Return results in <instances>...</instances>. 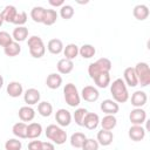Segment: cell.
<instances>
[{
  "instance_id": "cell-1",
  "label": "cell",
  "mask_w": 150,
  "mask_h": 150,
  "mask_svg": "<svg viewBox=\"0 0 150 150\" xmlns=\"http://www.w3.org/2000/svg\"><path fill=\"white\" fill-rule=\"evenodd\" d=\"M110 93L116 103H125L129 100V93L127 84L122 79H116L110 84Z\"/></svg>"
},
{
  "instance_id": "cell-2",
  "label": "cell",
  "mask_w": 150,
  "mask_h": 150,
  "mask_svg": "<svg viewBox=\"0 0 150 150\" xmlns=\"http://www.w3.org/2000/svg\"><path fill=\"white\" fill-rule=\"evenodd\" d=\"M112 68L111 61L107 57H101L98 60H96L95 62L90 63L88 67V74L90 76V79H95L97 75L102 74V73H109Z\"/></svg>"
},
{
  "instance_id": "cell-3",
  "label": "cell",
  "mask_w": 150,
  "mask_h": 150,
  "mask_svg": "<svg viewBox=\"0 0 150 150\" xmlns=\"http://www.w3.org/2000/svg\"><path fill=\"white\" fill-rule=\"evenodd\" d=\"M45 132H46L47 138L57 145H61V144L66 143V141H67V132L61 127H59L56 124H49L46 128Z\"/></svg>"
},
{
  "instance_id": "cell-4",
  "label": "cell",
  "mask_w": 150,
  "mask_h": 150,
  "mask_svg": "<svg viewBox=\"0 0 150 150\" xmlns=\"http://www.w3.org/2000/svg\"><path fill=\"white\" fill-rule=\"evenodd\" d=\"M27 45H28V48H29V54L34 59H40V57H42L45 55L46 46L43 43V40L40 36L32 35L30 38H28Z\"/></svg>"
},
{
  "instance_id": "cell-5",
  "label": "cell",
  "mask_w": 150,
  "mask_h": 150,
  "mask_svg": "<svg viewBox=\"0 0 150 150\" xmlns=\"http://www.w3.org/2000/svg\"><path fill=\"white\" fill-rule=\"evenodd\" d=\"M63 96L64 101L69 107H77L81 102V96L79 94V90L75 84L73 83H67L63 88Z\"/></svg>"
},
{
  "instance_id": "cell-6",
  "label": "cell",
  "mask_w": 150,
  "mask_h": 150,
  "mask_svg": "<svg viewBox=\"0 0 150 150\" xmlns=\"http://www.w3.org/2000/svg\"><path fill=\"white\" fill-rule=\"evenodd\" d=\"M134 70L137 76V81L142 87H146L148 84H150V68L146 62L136 63Z\"/></svg>"
},
{
  "instance_id": "cell-7",
  "label": "cell",
  "mask_w": 150,
  "mask_h": 150,
  "mask_svg": "<svg viewBox=\"0 0 150 150\" xmlns=\"http://www.w3.org/2000/svg\"><path fill=\"white\" fill-rule=\"evenodd\" d=\"M129 120L132 125H142L146 121V112L142 108H134L129 114Z\"/></svg>"
},
{
  "instance_id": "cell-8",
  "label": "cell",
  "mask_w": 150,
  "mask_h": 150,
  "mask_svg": "<svg viewBox=\"0 0 150 150\" xmlns=\"http://www.w3.org/2000/svg\"><path fill=\"white\" fill-rule=\"evenodd\" d=\"M81 97L87 102H95L100 97V93L94 86H86L81 91Z\"/></svg>"
},
{
  "instance_id": "cell-9",
  "label": "cell",
  "mask_w": 150,
  "mask_h": 150,
  "mask_svg": "<svg viewBox=\"0 0 150 150\" xmlns=\"http://www.w3.org/2000/svg\"><path fill=\"white\" fill-rule=\"evenodd\" d=\"M55 120L59 124V127H68L71 122V114L70 111H68L67 109H59L56 112H55Z\"/></svg>"
},
{
  "instance_id": "cell-10",
  "label": "cell",
  "mask_w": 150,
  "mask_h": 150,
  "mask_svg": "<svg viewBox=\"0 0 150 150\" xmlns=\"http://www.w3.org/2000/svg\"><path fill=\"white\" fill-rule=\"evenodd\" d=\"M101 110L103 112H105L107 115H115L120 110V105L118 103H116L114 100H110V98H107V100H103L101 105H100Z\"/></svg>"
},
{
  "instance_id": "cell-11",
  "label": "cell",
  "mask_w": 150,
  "mask_h": 150,
  "mask_svg": "<svg viewBox=\"0 0 150 150\" xmlns=\"http://www.w3.org/2000/svg\"><path fill=\"white\" fill-rule=\"evenodd\" d=\"M40 91L35 88H29L25 91L23 94V100L25 102L28 104V105H33V104H36L40 102Z\"/></svg>"
},
{
  "instance_id": "cell-12",
  "label": "cell",
  "mask_w": 150,
  "mask_h": 150,
  "mask_svg": "<svg viewBox=\"0 0 150 150\" xmlns=\"http://www.w3.org/2000/svg\"><path fill=\"white\" fill-rule=\"evenodd\" d=\"M98 124H100V117H98V115L95 114V112H89L88 111L87 115L84 116L82 127H86L89 130H94V129L97 128Z\"/></svg>"
},
{
  "instance_id": "cell-13",
  "label": "cell",
  "mask_w": 150,
  "mask_h": 150,
  "mask_svg": "<svg viewBox=\"0 0 150 150\" xmlns=\"http://www.w3.org/2000/svg\"><path fill=\"white\" fill-rule=\"evenodd\" d=\"M145 132L146 130L142 125H131L129 128L128 135L134 142H139L145 137Z\"/></svg>"
},
{
  "instance_id": "cell-14",
  "label": "cell",
  "mask_w": 150,
  "mask_h": 150,
  "mask_svg": "<svg viewBox=\"0 0 150 150\" xmlns=\"http://www.w3.org/2000/svg\"><path fill=\"white\" fill-rule=\"evenodd\" d=\"M96 141L98 142L100 145H103V146H108L112 143L114 141V134L109 130H103L101 129L98 132H97V137H96Z\"/></svg>"
},
{
  "instance_id": "cell-15",
  "label": "cell",
  "mask_w": 150,
  "mask_h": 150,
  "mask_svg": "<svg viewBox=\"0 0 150 150\" xmlns=\"http://www.w3.org/2000/svg\"><path fill=\"white\" fill-rule=\"evenodd\" d=\"M148 101V96L146 93L143 90H136L132 95H131V104L135 108H142Z\"/></svg>"
},
{
  "instance_id": "cell-16",
  "label": "cell",
  "mask_w": 150,
  "mask_h": 150,
  "mask_svg": "<svg viewBox=\"0 0 150 150\" xmlns=\"http://www.w3.org/2000/svg\"><path fill=\"white\" fill-rule=\"evenodd\" d=\"M123 77H124V83L129 87H136L138 84V81H137V76L135 74V70H134V67H127L124 69V73H123Z\"/></svg>"
},
{
  "instance_id": "cell-17",
  "label": "cell",
  "mask_w": 150,
  "mask_h": 150,
  "mask_svg": "<svg viewBox=\"0 0 150 150\" xmlns=\"http://www.w3.org/2000/svg\"><path fill=\"white\" fill-rule=\"evenodd\" d=\"M6 91L7 94L11 96V97H19L22 95L23 93V87L20 82L18 81H12L7 84V88H6Z\"/></svg>"
},
{
  "instance_id": "cell-18",
  "label": "cell",
  "mask_w": 150,
  "mask_h": 150,
  "mask_svg": "<svg viewBox=\"0 0 150 150\" xmlns=\"http://www.w3.org/2000/svg\"><path fill=\"white\" fill-rule=\"evenodd\" d=\"M19 118L22 122H30L35 117V110L30 105H23L19 109Z\"/></svg>"
},
{
  "instance_id": "cell-19",
  "label": "cell",
  "mask_w": 150,
  "mask_h": 150,
  "mask_svg": "<svg viewBox=\"0 0 150 150\" xmlns=\"http://www.w3.org/2000/svg\"><path fill=\"white\" fill-rule=\"evenodd\" d=\"M42 134V125L38 122H32L27 124V138L35 139L40 137Z\"/></svg>"
},
{
  "instance_id": "cell-20",
  "label": "cell",
  "mask_w": 150,
  "mask_h": 150,
  "mask_svg": "<svg viewBox=\"0 0 150 150\" xmlns=\"http://www.w3.org/2000/svg\"><path fill=\"white\" fill-rule=\"evenodd\" d=\"M132 14L135 16V19L139 20V21H143L145 19H148L150 12H149V8L146 5H143V4H139V5H136L132 9Z\"/></svg>"
},
{
  "instance_id": "cell-21",
  "label": "cell",
  "mask_w": 150,
  "mask_h": 150,
  "mask_svg": "<svg viewBox=\"0 0 150 150\" xmlns=\"http://www.w3.org/2000/svg\"><path fill=\"white\" fill-rule=\"evenodd\" d=\"M46 84L49 89H57L62 84V76L57 73H52L46 79Z\"/></svg>"
},
{
  "instance_id": "cell-22",
  "label": "cell",
  "mask_w": 150,
  "mask_h": 150,
  "mask_svg": "<svg viewBox=\"0 0 150 150\" xmlns=\"http://www.w3.org/2000/svg\"><path fill=\"white\" fill-rule=\"evenodd\" d=\"M12 38L13 41L15 42H22L28 38V28L25 26H18L14 28L13 33H12Z\"/></svg>"
},
{
  "instance_id": "cell-23",
  "label": "cell",
  "mask_w": 150,
  "mask_h": 150,
  "mask_svg": "<svg viewBox=\"0 0 150 150\" xmlns=\"http://www.w3.org/2000/svg\"><path fill=\"white\" fill-rule=\"evenodd\" d=\"M56 68L59 70L60 74H69L73 69H74V62L71 60H68V59H61L59 60L57 64H56Z\"/></svg>"
},
{
  "instance_id": "cell-24",
  "label": "cell",
  "mask_w": 150,
  "mask_h": 150,
  "mask_svg": "<svg viewBox=\"0 0 150 150\" xmlns=\"http://www.w3.org/2000/svg\"><path fill=\"white\" fill-rule=\"evenodd\" d=\"M16 14H18V9H16V7L13 6V5H7V6L4 8V11L1 12V15H2V18H4V21H6V22H8V23H13L14 18H15Z\"/></svg>"
},
{
  "instance_id": "cell-25",
  "label": "cell",
  "mask_w": 150,
  "mask_h": 150,
  "mask_svg": "<svg viewBox=\"0 0 150 150\" xmlns=\"http://www.w3.org/2000/svg\"><path fill=\"white\" fill-rule=\"evenodd\" d=\"M47 49L49 53L57 55L61 52H63V42L60 39H52L47 43Z\"/></svg>"
},
{
  "instance_id": "cell-26",
  "label": "cell",
  "mask_w": 150,
  "mask_h": 150,
  "mask_svg": "<svg viewBox=\"0 0 150 150\" xmlns=\"http://www.w3.org/2000/svg\"><path fill=\"white\" fill-rule=\"evenodd\" d=\"M12 132L15 137L18 138H27V124L25 122H18L13 125L12 128Z\"/></svg>"
},
{
  "instance_id": "cell-27",
  "label": "cell",
  "mask_w": 150,
  "mask_h": 150,
  "mask_svg": "<svg viewBox=\"0 0 150 150\" xmlns=\"http://www.w3.org/2000/svg\"><path fill=\"white\" fill-rule=\"evenodd\" d=\"M100 123H101V127H102L103 130H109V131H111V130L116 127L117 120H116L115 115H105V116L100 121Z\"/></svg>"
},
{
  "instance_id": "cell-28",
  "label": "cell",
  "mask_w": 150,
  "mask_h": 150,
  "mask_svg": "<svg viewBox=\"0 0 150 150\" xmlns=\"http://www.w3.org/2000/svg\"><path fill=\"white\" fill-rule=\"evenodd\" d=\"M86 139H87V137L83 132H80V131L74 132L70 136V145L73 148H76V149H81Z\"/></svg>"
},
{
  "instance_id": "cell-29",
  "label": "cell",
  "mask_w": 150,
  "mask_h": 150,
  "mask_svg": "<svg viewBox=\"0 0 150 150\" xmlns=\"http://www.w3.org/2000/svg\"><path fill=\"white\" fill-rule=\"evenodd\" d=\"M4 53L9 57H14V56H16L21 53V46L19 45V42L13 41L4 48Z\"/></svg>"
},
{
  "instance_id": "cell-30",
  "label": "cell",
  "mask_w": 150,
  "mask_h": 150,
  "mask_svg": "<svg viewBox=\"0 0 150 150\" xmlns=\"http://www.w3.org/2000/svg\"><path fill=\"white\" fill-rule=\"evenodd\" d=\"M63 55H64V59L73 61L79 55V47L75 43L67 45L66 47H63Z\"/></svg>"
},
{
  "instance_id": "cell-31",
  "label": "cell",
  "mask_w": 150,
  "mask_h": 150,
  "mask_svg": "<svg viewBox=\"0 0 150 150\" xmlns=\"http://www.w3.org/2000/svg\"><path fill=\"white\" fill-rule=\"evenodd\" d=\"M45 12H46L45 7H42V6H34L32 8V11H30V18L33 19L34 22L42 23V19H43Z\"/></svg>"
},
{
  "instance_id": "cell-32",
  "label": "cell",
  "mask_w": 150,
  "mask_h": 150,
  "mask_svg": "<svg viewBox=\"0 0 150 150\" xmlns=\"http://www.w3.org/2000/svg\"><path fill=\"white\" fill-rule=\"evenodd\" d=\"M57 16H59V14L56 13L55 9H46L43 19H42V23L46 26H52L56 22Z\"/></svg>"
},
{
  "instance_id": "cell-33",
  "label": "cell",
  "mask_w": 150,
  "mask_h": 150,
  "mask_svg": "<svg viewBox=\"0 0 150 150\" xmlns=\"http://www.w3.org/2000/svg\"><path fill=\"white\" fill-rule=\"evenodd\" d=\"M96 53V49L93 45H89V43H86V45H82L80 48H79V54L83 57V59H91Z\"/></svg>"
},
{
  "instance_id": "cell-34",
  "label": "cell",
  "mask_w": 150,
  "mask_h": 150,
  "mask_svg": "<svg viewBox=\"0 0 150 150\" xmlns=\"http://www.w3.org/2000/svg\"><path fill=\"white\" fill-rule=\"evenodd\" d=\"M38 111L42 117H48L52 115L53 112V105L52 103H49L48 101H42L39 102L38 104Z\"/></svg>"
},
{
  "instance_id": "cell-35",
  "label": "cell",
  "mask_w": 150,
  "mask_h": 150,
  "mask_svg": "<svg viewBox=\"0 0 150 150\" xmlns=\"http://www.w3.org/2000/svg\"><path fill=\"white\" fill-rule=\"evenodd\" d=\"M94 82L98 88H107L110 84V74L109 73H102L94 79Z\"/></svg>"
},
{
  "instance_id": "cell-36",
  "label": "cell",
  "mask_w": 150,
  "mask_h": 150,
  "mask_svg": "<svg viewBox=\"0 0 150 150\" xmlns=\"http://www.w3.org/2000/svg\"><path fill=\"white\" fill-rule=\"evenodd\" d=\"M87 112H88V110H87L86 108H77V109L75 110L73 117H74V121L76 122L77 125L82 127V124H83V120H84V116L87 115Z\"/></svg>"
},
{
  "instance_id": "cell-37",
  "label": "cell",
  "mask_w": 150,
  "mask_h": 150,
  "mask_svg": "<svg viewBox=\"0 0 150 150\" xmlns=\"http://www.w3.org/2000/svg\"><path fill=\"white\" fill-rule=\"evenodd\" d=\"M74 8H73V6H70V5H63L62 7H60V15H61V18L62 19H64V20H69V19H71L73 18V15H74Z\"/></svg>"
},
{
  "instance_id": "cell-38",
  "label": "cell",
  "mask_w": 150,
  "mask_h": 150,
  "mask_svg": "<svg viewBox=\"0 0 150 150\" xmlns=\"http://www.w3.org/2000/svg\"><path fill=\"white\" fill-rule=\"evenodd\" d=\"M22 143L18 138H9L5 143V149L6 150H21Z\"/></svg>"
},
{
  "instance_id": "cell-39",
  "label": "cell",
  "mask_w": 150,
  "mask_h": 150,
  "mask_svg": "<svg viewBox=\"0 0 150 150\" xmlns=\"http://www.w3.org/2000/svg\"><path fill=\"white\" fill-rule=\"evenodd\" d=\"M98 146H100V144H98V142L96 141V139H94V138H87L86 141H84V143H83V145H82V150H98Z\"/></svg>"
},
{
  "instance_id": "cell-40",
  "label": "cell",
  "mask_w": 150,
  "mask_h": 150,
  "mask_svg": "<svg viewBox=\"0 0 150 150\" xmlns=\"http://www.w3.org/2000/svg\"><path fill=\"white\" fill-rule=\"evenodd\" d=\"M11 42H13V38L8 32L5 30H0V46L1 47H6L8 46Z\"/></svg>"
},
{
  "instance_id": "cell-41",
  "label": "cell",
  "mask_w": 150,
  "mask_h": 150,
  "mask_svg": "<svg viewBox=\"0 0 150 150\" xmlns=\"http://www.w3.org/2000/svg\"><path fill=\"white\" fill-rule=\"evenodd\" d=\"M26 22H27V13L23 12V11L18 12V14H16L15 18H14L13 23L16 25V27H18V26H23Z\"/></svg>"
},
{
  "instance_id": "cell-42",
  "label": "cell",
  "mask_w": 150,
  "mask_h": 150,
  "mask_svg": "<svg viewBox=\"0 0 150 150\" xmlns=\"http://www.w3.org/2000/svg\"><path fill=\"white\" fill-rule=\"evenodd\" d=\"M41 141H30L28 143V150H41Z\"/></svg>"
},
{
  "instance_id": "cell-43",
  "label": "cell",
  "mask_w": 150,
  "mask_h": 150,
  "mask_svg": "<svg viewBox=\"0 0 150 150\" xmlns=\"http://www.w3.org/2000/svg\"><path fill=\"white\" fill-rule=\"evenodd\" d=\"M41 150H55V146L50 142H42L41 144Z\"/></svg>"
},
{
  "instance_id": "cell-44",
  "label": "cell",
  "mask_w": 150,
  "mask_h": 150,
  "mask_svg": "<svg viewBox=\"0 0 150 150\" xmlns=\"http://www.w3.org/2000/svg\"><path fill=\"white\" fill-rule=\"evenodd\" d=\"M49 5L54 7H62L64 5V1L63 0H49Z\"/></svg>"
},
{
  "instance_id": "cell-45",
  "label": "cell",
  "mask_w": 150,
  "mask_h": 150,
  "mask_svg": "<svg viewBox=\"0 0 150 150\" xmlns=\"http://www.w3.org/2000/svg\"><path fill=\"white\" fill-rule=\"evenodd\" d=\"M2 86H4V77H2V75L0 74V89L2 88Z\"/></svg>"
},
{
  "instance_id": "cell-46",
  "label": "cell",
  "mask_w": 150,
  "mask_h": 150,
  "mask_svg": "<svg viewBox=\"0 0 150 150\" xmlns=\"http://www.w3.org/2000/svg\"><path fill=\"white\" fill-rule=\"evenodd\" d=\"M2 23H4V18H2V15H1V13H0V27L2 26Z\"/></svg>"
}]
</instances>
